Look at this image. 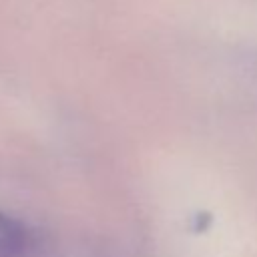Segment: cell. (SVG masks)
I'll return each instance as SVG.
<instances>
[{
  "instance_id": "1",
  "label": "cell",
  "mask_w": 257,
  "mask_h": 257,
  "mask_svg": "<svg viewBox=\"0 0 257 257\" xmlns=\"http://www.w3.org/2000/svg\"><path fill=\"white\" fill-rule=\"evenodd\" d=\"M38 239L24 223L0 213V257H36Z\"/></svg>"
}]
</instances>
